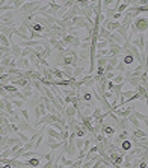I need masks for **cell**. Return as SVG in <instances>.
<instances>
[{
    "label": "cell",
    "instance_id": "6da1fadb",
    "mask_svg": "<svg viewBox=\"0 0 148 168\" xmlns=\"http://www.w3.org/2000/svg\"><path fill=\"white\" fill-rule=\"evenodd\" d=\"M136 34H147V29H148V18L147 15L144 17H136L135 18V23H132Z\"/></svg>",
    "mask_w": 148,
    "mask_h": 168
},
{
    "label": "cell",
    "instance_id": "7a4b0ae2",
    "mask_svg": "<svg viewBox=\"0 0 148 168\" xmlns=\"http://www.w3.org/2000/svg\"><path fill=\"white\" fill-rule=\"evenodd\" d=\"M71 24H73V27H76L77 30H80V29H85V27H86V20H85V17L77 15V17H74L73 20H71Z\"/></svg>",
    "mask_w": 148,
    "mask_h": 168
},
{
    "label": "cell",
    "instance_id": "3957f363",
    "mask_svg": "<svg viewBox=\"0 0 148 168\" xmlns=\"http://www.w3.org/2000/svg\"><path fill=\"white\" fill-rule=\"evenodd\" d=\"M100 133H103L106 138H111V139H112V136L116 133V130H115V129H113L109 123H103V124H101V130H100Z\"/></svg>",
    "mask_w": 148,
    "mask_h": 168
},
{
    "label": "cell",
    "instance_id": "277c9868",
    "mask_svg": "<svg viewBox=\"0 0 148 168\" xmlns=\"http://www.w3.org/2000/svg\"><path fill=\"white\" fill-rule=\"evenodd\" d=\"M107 156H109L111 162L112 164H115V165H119V167H121V164L124 162V155L119 153V152H113V153L107 155Z\"/></svg>",
    "mask_w": 148,
    "mask_h": 168
},
{
    "label": "cell",
    "instance_id": "5b68a950",
    "mask_svg": "<svg viewBox=\"0 0 148 168\" xmlns=\"http://www.w3.org/2000/svg\"><path fill=\"white\" fill-rule=\"evenodd\" d=\"M17 127H18V130H20V132H32V133H33V130H35L33 126H32L29 121H24L23 118L17 123Z\"/></svg>",
    "mask_w": 148,
    "mask_h": 168
},
{
    "label": "cell",
    "instance_id": "8992f818",
    "mask_svg": "<svg viewBox=\"0 0 148 168\" xmlns=\"http://www.w3.org/2000/svg\"><path fill=\"white\" fill-rule=\"evenodd\" d=\"M50 73H51V76H53V79H55V80H62V79L65 77L61 68H55V67H50Z\"/></svg>",
    "mask_w": 148,
    "mask_h": 168
},
{
    "label": "cell",
    "instance_id": "52a82bcc",
    "mask_svg": "<svg viewBox=\"0 0 148 168\" xmlns=\"http://www.w3.org/2000/svg\"><path fill=\"white\" fill-rule=\"evenodd\" d=\"M127 121H129V124H130V126L133 124L135 129H141V123H139V121H138V118L135 117V109H133V111H132V114L127 117Z\"/></svg>",
    "mask_w": 148,
    "mask_h": 168
},
{
    "label": "cell",
    "instance_id": "ba28073f",
    "mask_svg": "<svg viewBox=\"0 0 148 168\" xmlns=\"http://www.w3.org/2000/svg\"><path fill=\"white\" fill-rule=\"evenodd\" d=\"M11 55L14 56V58H20L21 56V47L18 45V44H15V42L11 41Z\"/></svg>",
    "mask_w": 148,
    "mask_h": 168
},
{
    "label": "cell",
    "instance_id": "9c48e42d",
    "mask_svg": "<svg viewBox=\"0 0 148 168\" xmlns=\"http://www.w3.org/2000/svg\"><path fill=\"white\" fill-rule=\"evenodd\" d=\"M15 12L14 11H8V12H3L2 17H0V23H8V21H12Z\"/></svg>",
    "mask_w": 148,
    "mask_h": 168
},
{
    "label": "cell",
    "instance_id": "30bf717a",
    "mask_svg": "<svg viewBox=\"0 0 148 168\" xmlns=\"http://www.w3.org/2000/svg\"><path fill=\"white\" fill-rule=\"evenodd\" d=\"M121 61L124 62V65H125V67H129V65H132V64L135 62L133 56H132L129 52H124V56H121Z\"/></svg>",
    "mask_w": 148,
    "mask_h": 168
},
{
    "label": "cell",
    "instance_id": "8fae6325",
    "mask_svg": "<svg viewBox=\"0 0 148 168\" xmlns=\"http://www.w3.org/2000/svg\"><path fill=\"white\" fill-rule=\"evenodd\" d=\"M132 133V136L133 138H136V139H144V138H147V132L145 130H141V129H135L133 132H130Z\"/></svg>",
    "mask_w": 148,
    "mask_h": 168
},
{
    "label": "cell",
    "instance_id": "7c38bea8",
    "mask_svg": "<svg viewBox=\"0 0 148 168\" xmlns=\"http://www.w3.org/2000/svg\"><path fill=\"white\" fill-rule=\"evenodd\" d=\"M109 37H111V32L100 26V29H98V40H104V41H107Z\"/></svg>",
    "mask_w": 148,
    "mask_h": 168
},
{
    "label": "cell",
    "instance_id": "4fadbf2b",
    "mask_svg": "<svg viewBox=\"0 0 148 168\" xmlns=\"http://www.w3.org/2000/svg\"><path fill=\"white\" fill-rule=\"evenodd\" d=\"M65 156H71V159L77 156V148H76V145H74V144H68L67 152H65Z\"/></svg>",
    "mask_w": 148,
    "mask_h": 168
},
{
    "label": "cell",
    "instance_id": "5bb4252c",
    "mask_svg": "<svg viewBox=\"0 0 148 168\" xmlns=\"http://www.w3.org/2000/svg\"><path fill=\"white\" fill-rule=\"evenodd\" d=\"M85 71H86V67H76L73 68V77L77 80L82 74H85Z\"/></svg>",
    "mask_w": 148,
    "mask_h": 168
},
{
    "label": "cell",
    "instance_id": "9a60e30c",
    "mask_svg": "<svg viewBox=\"0 0 148 168\" xmlns=\"http://www.w3.org/2000/svg\"><path fill=\"white\" fill-rule=\"evenodd\" d=\"M109 40L113 41V42H116V44H118V45H121V47H122V44H124V40H122V38H121L116 32H112L111 37H109Z\"/></svg>",
    "mask_w": 148,
    "mask_h": 168
},
{
    "label": "cell",
    "instance_id": "2e32d148",
    "mask_svg": "<svg viewBox=\"0 0 148 168\" xmlns=\"http://www.w3.org/2000/svg\"><path fill=\"white\" fill-rule=\"evenodd\" d=\"M29 82H30L29 79H17V80H14V82H12V85H14V86H17V88H20V89H23V88L29 84Z\"/></svg>",
    "mask_w": 148,
    "mask_h": 168
},
{
    "label": "cell",
    "instance_id": "e0dca14e",
    "mask_svg": "<svg viewBox=\"0 0 148 168\" xmlns=\"http://www.w3.org/2000/svg\"><path fill=\"white\" fill-rule=\"evenodd\" d=\"M26 164H27V167H32V168L41 167V165H39V158H30V159L26 161Z\"/></svg>",
    "mask_w": 148,
    "mask_h": 168
},
{
    "label": "cell",
    "instance_id": "ac0fdd59",
    "mask_svg": "<svg viewBox=\"0 0 148 168\" xmlns=\"http://www.w3.org/2000/svg\"><path fill=\"white\" fill-rule=\"evenodd\" d=\"M135 117L138 118V121H139V123L142 121V123H144V126L147 127V114H141V112H138V111L135 109Z\"/></svg>",
    "mask_w": 148,
    "mask_h": 168
},
{
    "label": "cell",
    "instance_id": "d6986e66",
    "mask_svg": "<svg viewBox=\"0 0 148 168\" xmlns=\"http://www.w3.org/2000/svg\"><path fill=\"white\" fill-rule=\"evenodd\" d=\"M44 138H45V136H44V133H41V135L38 136L37 139H35V142H33V150H35V152H37V150L39 148V147H41V145H42V142H44Z\"/></svg>",
    "mask_w": 148,
    "mask_h": 168
},
{
    "label": "cell",
    "instance_id": "ffe728a7",
    "mask_svg": "<svg viewBox=\"0 0 148 168\" xmlns=\"http://www.w3.org/2000/svg\"><path fill=\"white\" fill-rule=\"evenodd\" d=\"M12 58H14L12 55H5V56H3V59L0 61V65H3L5 68H8V67H9V64H11V59H12Z\"/></svg>",
    "mask_w": 148,
    "mask_h": 168
},
{
    "label": "cell",
    "instance_id": "44dd1931",
    "mask_svg": "<svg viewBox=\"0 0 148 168\" xmlns=\"http://www.w3.org/2000/svg\"><path fill=\"white\" fill-rule=\"evenodd\" d=\"M144 70H147V68H144L142 65H139L135 71H130V77H139V76L142 74V71H144ZM130 77H129V79H130ZM129 79H127V80H129Z\"/></svg>",
    "mask_w": 148,
    "mask_h": 168
},
{
    "label": "cell",
    "instance_id": "7402d4cb",
    "mask_svg": "<svg viewBox=\"0 0 148 168\" xmlns=\"http://www.w3.org/2000/svg\"><path fill=\"white\" fill-rule=\"evenodd\" d=\"M125 70H127V67H125V65H124V62L119 59V62H118V64H116V67H115V71H118L119 74H124V71H125Z\"/></svg>",
    "mask_w": 148,
    "mask_h": 168
},
{
    "label": "cell",
    "instance_id": "603a6c76",
    "mask_svg": "<svg viewBox=\"0 0 148 168\" xmlns=\"http://www.w3.org/2000/svg\"><path fill=\"white\" fill-rule=\"evenodd\" d=\"M20 117H21L24 121H30V114H29V111H27L26 108L20 109Z\"/></svg>",
    "mask_w": 148,
    "mask_h": 168
},
{
    "label": "cell",
    "instance_id": "cb8c5ba5",
    "mask_svg": "<svg viewBox=\"0 0 148 168\" xmlns=\"http://www.w3.org/2000/svg\"><path fill=\"white\" fill-rule=\"evenodd\" d=\"M59 162H61L62 165H65V167H71V164H73V159H68L65 155H61V159H59Z\"/></svg>",
    "mask_w": 148,
    "mask_h": 168
},
{
    "label": "cell",
    "instance_id": "d4e9b609",
    "mask_svg": "<svg viewBox=\"0 0 148 168\" xmlns=\"http://www.w3.org/2000/svg\"><path fill=\"white\" fill-rule=\"evenodd\" d=\"M119 59H121V56H109V58H107V64L112 65V67L115 68V67H116V64L119 62Z\"/></svg>",
    "mask_w": 148,
    "mask_h": 168
},
{
    "label": "cell",
    "instance_id": "484cf974",
    "mask_svg": "<svg viewBox=\"0 0 148 168\" xmlns=\"http://www.w3.org/2000/svg\"><path fill=\"white\" fill-rule=\"evenodd\" d=\"M0 45H3V47H6V48H9L11 47V41L3 35V34H0Z\"/></svg>",
    "mask_w": 148,
    "mask_h": 168
},
{
    "label": "cell",
    "instance_id": "4316f807",
    "mask_svg": "<svg viewBox=\"0 0 148 168\" xmlns=\"http://www.w3.org/2000/svg\"><path fill=\"white\" fill-rule=\"evenodd\" d=\"M32 53H33V48H30V47H24V48H21V58H29Z\"/></svg>",
    "mask_w": 148,
    "mask_h": 168
},
{
    "label": "cell",
    "instance_id": "83f0119b",
    "mask_svg": "<svg viewBox=\"0 0 148 168\" xmlns=\"http://www.w3.org/2000/svg\"><path fill=\"white\" fill-rule=\"evenodd\" d=\"M95 64H97V67L104 68V67L107 65V56H104V58H98V59L95 61Z\"/></svg>",
    "mask_w": 148,
    "mask_h": 168
},
{
    "label": "cell",
    "instance_id": "f1b7e54d",
    "mask_svg": "<svg viewBox=\"0 0 148 168\" xmlns=\"http://www.w3.org/2000/svg\"><path fill=\"white\" fill-rule=\"evenodd\" d=\"M109 41V40H107ZM107 41H104V40H98L97 44H95V48L97 50H103V48H107Z\"/></svg>",
    "mask_w": 148,
    "mask_h": 168
},
{
    "label": "cell",
    "instance_id": "f546056e",
    "mask_svg": "<svg viewBox=\"0 0 148 168\" xmlns=\"http://www.w3.org/2000/svg\"><path fill=\"white\" fill-rule=\"evenodd\" d=\"M9 102L12 103V106L20 108V109H23V106H24V102H23V100H18V98H12V100H9Z\"/></svg>",
    "mask_w": 148,
    "mask_h": 168
},
{
    "label": "cell",
    "instance_id": "4dcf8cb0",
    "mask_svg": "<svg viewBox=\"0 0 148 168\" xmlns=\"http://www.w3.org/2000/svg\"><path fill=\"white\" fill-rule=\"evenodd\" d=\"M83 141H85V138H76V139H74V145H76L77 152L83 148Z\"/></svg>",
    "mask_w": 148,
    "mask_h": 168
},
{
    "label": "cell",
    "instance_id": "1f68e13d",
    "mask_svg": "<svg viewBox=\"0 0 148 168\" xmlns=\"http://www.w3.org/2000/svg\"><path fill=\"white\" fill-rule=\"evenodd\" d=\"M23 0H12V8H14V12H17L21 6H23Z\"/></svg>",
    "mask_w": 148,
    "mask_h": 168
},
{
    "label": "cell",
    "instance_id": "d6a6232c",
    "mask_svg": "<svg viewBox=\"0 0 148 168\" xmlns=\"http://www.w3.org/2000/svg\"><path fill=\"white\" fill-rule=\"evenodd\" d=\"M125 84H130L133 88H136L138 85H141V80H139V77H130V79H129Z\"/></svg>",
    "mask_w": 148,
    "mask_h": 168
},
{
    "label": "cell",
    "instance_id": "836d02e7",
    "mask_svg": "<svg viewBox=\"0 0 148 168\" xmlns=\"http://www.w3.org/2000/svg\"><path fill=\"white\" fill-rule=\"evenodd\" d=\"M17 30H18L21 35H29V30H27V27H26L23 23H21L20 26H17Z\"/></svg>",
    "mask_w": 148,
    "mask_h": 168
},
{
    "label": "cell",
    "instance_id": "e575fe53",
    "mask_svg": "<svg viewBox=\"0 0 148 168\" xmlns=\"http://www.w3.org/2000/svg\"><path fill=\"white\" fill-rule=\"evenodd\" d=\"M112 82H113V85L122 84V82H124V76H122V74H116V76L112 79Z\"/></svg>",
    "mask_w": 148,
    "mask_h": 168
},
{
    "label": "cell",
    "instance_id": "d590c367",
    "mask_svg": "<svg viewBox=\"0 0 148 168\" xmlns=\"http://www.w3.org/2000/svg\"><path fill=\"white\" fill-rule=\"evenodd\" d=\"M23 150H24V152H30V150H33V142H32V141L24 142V144H23Z\"/></svg>",
    "mask_w": 148,
    "mask_h": 168
},
{
    "label": "cell",
    "instance_id": "8d00e7d4",
    "mask_svg": "<svg viewBox=\"0 0 148 168\" xmlns=\"http://www.w3.org/2000/svg\"><path fill=\"white\" fill-rule=\"evenodd\" d=\"M9 156H11V148H6L0 153V159H9Z\"/></svg>",
    "mask_w": 148,
    "mask_h": 168
},
{
    "label": "cell",
    "instance_id": "74e56055",
    "mask_svg": "<svg viewBox=\"0 0 148 168\" xmlns=\"http://www.w3.org/2000/svg\"><path fill=\"white\" fill-rule=\"evenodd\" d=\"M70 138V132L68 130H62L61 132V141H68Z\"/></svg>",
    "mask_w": 148,
    "mask_h": 168
},
{
    "label": "cell",
    "instance_id": "f35d334b",
    "mask_svg": "<svg viewBox=\"0 0 148 168\" xmlns=\"http://www.w3.org/2000/svg\"><path fill=\"white\" fill-rule=\"evenodd\" d=\"M53 156H55L53 153H47V155H39V159L42 158V159H45L47 162H50V161H53Z\"/></svg>",
    "mask_w": 148,
    "mask_h": 168
},
{
    "label": "cell",
    "instance_id": "ab89813d",
    "mask_svg": "<svg viewBox=\"0 0 148 168\" xmlns=\"http://www.w3.org/2000/svg\"><path fill=\"white\" fill-rule=\"evenodd\" d=\"M33 112H35V120H39L42 115H41V109H39V106H35L33 108Z\"/></svg>",
    "mask_w": 148,
    "mask_h": 168
},
{
    "label": "cell",
    "instance_id": "60d3db41",
    "mask_svg": "<svg viewBox=\"0 0 148 168\" xmlns=\"http://www.w3.org/2000/svg\"><path fill=\"white\" fill-rule=\"evenodd\" d=\"M95 76H98V77L104 76V68H101V67H97V70H95Z\"/></svg>",
    "mask_w": 148,
    "mask_h": 168
},
{
    "label": "cell",
    "instance_id": "b9f144b4",
    "mask_svg": "<svg viewBox=\"0 0 148 168\" xmlns=\"http://www.w3.org/2000/svg\"><path fill=\"white\" fill-rule=\"evenodd\" d=\"M0 136H9V133H8L5 126H0Z\"/></svg>",
    "mask_w": 148,
    "mask_h": 168
},
{
    "label": "cell",
    "instance_id": "7bdbcfd3",
    "mask_svg": "<svg viewBox=\"0 0 148 168\" xmlns=\"http://www.w3.org/2000/svg\"><path fill=\"white\" fill-rule=\"evenodd\" d=\"M6 124H9V118H6V117H0V126H6Z\"/></svg>",
    "mask_w": 148,
    "mask_h": 168
},
{
    "label": "cell",
    "instance_id": "ee69618b",
    "mask_svg": "<svg viewBox=\"0 0 148 168\" xmlns=\"http://www.w3.org/2000/svg\"><path fill=\"white\" fill-rule=\"evenodd\" d=\"M115 76H116L115 73H104V79H106V80H112Z\"/></svg>",
    "mask_w": 148,
    "mask_h": 168
},
{
    "label": "cell",
    "instance_id": "f6af8a7d",
    "mask_svg": "<svg viewBox=\"0 0 148 168\" xmlns=\"http://www.w3.org/2000/svg\"><path fill=\"white\" fill-rule=\"evenodd\" d=\"M148 165H147V161H139V164H138V168H147Z\"/></svg>",
    "mask_w": 148,
    "mask_h": 168
},
{
    "label": "cell",
    "instance_id": "bcb514c9",
    "mask_svg": "<svg viewBox=\"0 0 148 168\" xmlns=\"http://www.w3.org/2000/svg\"><path fill=\"white\" fill-rule=\"evenodd\" d=\"M0 111H5V98H0Z\"/></svg>",
    "mask_w": 148,
    "mask_h": 168
}]
</instances>
